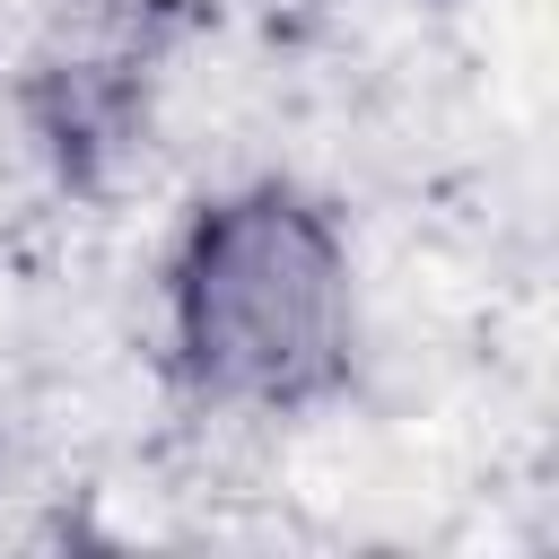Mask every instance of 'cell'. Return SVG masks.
<instances>
[{"instance_id":"obj_1","label":"cell","mask_w":559,"mask_h":559,"mask_svg":"<svg viewBox=\"0 0 559 559\" xmlns=\"http://www.w3.org/2000/svg\"><path fill=\"white\" fill-rule=\"evenodd\" d=\"M349 262L297 192L218 201L175 262V349L218 402H297L341 367Z\"/></svg>"}]
</instances>
